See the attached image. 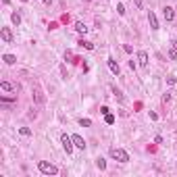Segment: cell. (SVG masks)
I'll list each match as a JSON object with an SVG mask.
<instances>
[{
	"label": "cell",
	"mask_w": 177,
	"mask_h": 177,
	"mask_svg": "<svg viewBox=\"0 0 177 177\" xmlns=\"http://www.w3.org/2000/svg\"><path fill=\"white\" fill-rule=\"evenodd\" d=\"M38 169H40V173H44V175H56V173H59V169L52 165V163H48V161H40V163H38Z\"/></svg>",
	"instance_id": "1"
},
{
	"label": "cell",
	"mask_w": 177,
	"mask_h": 177,
	"mask_svg": "<svg viewBox=\"0 0 177 177\" xmlns=\"http://www.w3.org/2000/svg\"><path fill=\"white\" fill-rule=\"evenodd\" d=\"M110 156H113L115 161H119V163H127V161H129V154L125 152L123 148H110Z\"/></svg>",
	"instance_id": "2"
},
{
	"label": "cell",
	"mask_w": 177,
	"mask_h": 177,
	"mask_svg": "<svg viewBox=\"0 0 177 177\" xmlns=\"http://www.w3.org/2000/svg\"><path fill=\"white\" fill-rule=\"evenodd\" d=\"M60 144H63V148H65V152H67V154L73 152V146H75V144H73V138H69L67 133L60 135Z\"/></svg>",
	"instance_id": "3"
},
{
	"label": "cell",
	"mask_w": 177,
	"mask_h": 177,
	"mask_svg": "<svg viewBox=\"0 0 177 177\" xmlns=\"http://www.w3.org/2000/svg\"><path fill=\"white\" fill-rule=\"evenodd\" d=\"M0 38H2L6 44H11L13 42V31L9 29V27H2V29H0Z\"/></svg>",
	"instance_id": "4"
},
{
	"label": "cell",
	"mask_w": 177,
	"mask_h": 177,
	"mask_svg": "<svg viewBox=\"0 0 177 177\" xmlns=\"http://www.w3.org/2000/svg\"><path fill=\"white\" fill-rule=\"evenodd\" d=\"M163 17H165V21H173V19H175V11H173L171 6H165V9H163Z\"/></svg>",
	"instance_id": "5"
},
{
	"label": "cell",
	"mask_w": 177,
	"mask_h": 177,
	"mask_svg": "<svg viewBox=\"0 0 177 177\" xmlns=\"http://www.w3.org/2000/svg\"><path fill=\"white\" fill-rule=\"evenodd\" d=\"M138 63H140V67H146L148 65V52L146 50H140L138 52Z\"/></svg>",
	"instance_id": "6"
},
{
	"label": "cell",
	"mask_w": 177,
	"mask_h": 177,
	"mask_svg": "<svg viewBox=\"0 0 177 177\" xmlns=\"http://www.w3.org/2000/svg\"><path fill=\"white\" fill-rule=\"evenodd\" d=\"M71 138H73V144H75V148H79V150H83V148H85V142H83L81 135H77V133H75V135H71Z\"/></svg>",
	"instance_id": "7"
},
{
	"label": "cell",
	"mask_w": 177,
	"mask_h": 177,
	"mask_svg": "<svg viewBox=\"0 0 177 177\" xmlns=\"http://www.w3.org/2000/svg\"><path fill=\"white\" fill-rule=\"evenodd\" d=\"M148 23L152 29H158V19H156V15L154 13H148Z\"/></svg>",
	"instance_id": "8"
},
{
	"label": "cell",
	"mask_w": 177,
	"mask_h": 177,
	"mask_svg": "<svg viewBox=\"0 0 177 177\" xmlns=\"http://www.w3.org/2000/svg\"><path fill=\"white\" fill-rule=\"evenodd\" d=\"M108 69H110V73H115V75L121 73V69H119L117 63H115V59H108Z\"/></svg>",
	"instance_id": "9"
},
{
	"label": "cell",
	"mask_w": 177,
	"mask_h": 177,
	"mask_svg": "<svg viewBox=\"0 0 177 177\" xmlns=\"http://www.w3.org/2000/svg\"><path fill=\"white\" fill-rule=\"evenodd\" d=\"M75 31H77V34H85V31H88V27H85V23H81V21H77V23H75Z\"/></svg>",
	"instance_id": "10"
},
{
	"label": "cell",
	"mask_w": 177,
	"mask_h": 177,
	"mask_svg": "<svg viewBox=\"0 0 177 177\" xmlns=\"http://www.w3.org/2000/svg\"><path fill=\"white\" fill-rule=\"evenodd\" d=\"M2 60H4L6 65H15V63H17V56H13V54H4Z\"/></svg>",
	"instance_id": "11"
},
{
	"label": "cell",
	"mask_w": 177,
	"mask_h": 177,
	"mask_svg": "<svg viewBox=\"0 0 177 177\" xmlns=\"http://www.w3.org/2000/svg\"><path fill=\"white\" fill-rule=\"evenodd\" d=\"M169 59H177V42H171V52H169Z\"/></svg>",
	"instance_id": "12"
},
{
	"label": "cell",
	"mask_w": 177,
	"mask_h": 177,
	"mask_svg": "<svg viewBox=\"0 0 177 177\" xmlns=\"http://www.w3.org/2000/svg\"><path fill=\"white\" fill-rule=\"evenodd\" d=\"M0 88H2L4 92H13V90H15V85H13L11 81H2V83H0Z\"/></svg>",
	"instance_id": "13"
},
{
	"label": "cell",
	"mask_w": 177,
	"mask_h": 177,
	"mask_svg": "<svg viewBox=\"0 0 177 177\" xmlns=\"http://www.w3.org/2000/svg\"><path fill=\"white\" fill-rule=\"evenodd\" d=\"M11 21L15 25H21V15H19V13H13V15H11Z\"/></svg>",
	"instance_id": "14"
},
{
	"label": "cell",
	"mask_w": 177,
	"mask_h": 177,
	"mask_svg": "<svg viewBox=\"0 0 177 177\" xmlns=\"http://www.w3.org/2000/svg\"><path fill=\"white\" fill-rule=\"evenodd\" d=\"M113 94H115V98H117L119 102H123V100H125V98H123V92H121V90H117V88H113Z\"/></svg>",
	"instance_id": "15"
},
{
	"label": "cell",
	"mask_w": 177,
	"mask_h": 177,
	"mask_svg": "<svg viewBox=\"0 0 177 177\" xmlns=\"http://www.w3.org/2000/svg\"><path fill=\"white\" fill-rule=\"evenodd\" d=\"M79 46H83L85 50H94V44H90V42H85V40H81V42H79Z\"/></svg>",
	"instance_id": "16"
},
{
	"label": "cell",
	"mask_w": 177,
	"mask_h": 177,
	"mask_svg": "<svg viewBox=\"0 0 177 177\" xmlns=\"http://www.w3.org/2000/svg\"><path fill=\"white\" fill-rule=\"evenodd\" d=\"M96 167H98L100 171H102V169H106V161H104V158H98V161H96Z\"/></svg>",
	"instance_id": "17"
},
{
	"label": "cell",
	"mask_w": 177,
	"mask_h": 177,
	"mask_svg": "<svg viewBox=\"0 0 177 177\" xmlns=\"http://www.w3.org/2000/svg\"><path fill=\"white\" fill-rule=\"evenodd\" d=\"M104 121L108 123V125H113V123H115V117H113L110 113H106V115H104Z\"/></svg>",
	"instance_id": "18"
},
{
	"label": "cell",
	"mask_w": 177,
	"mask_h": 177,
	"mask_svg": "<svg viewBox=\"0 0 177 177\" xmlns=\"http://www.w3.org/2000/svg\"><path fill=\"white\" fill-rule=\"evenodd\" d=\"M19 133H21V135H31V129H29V127H21Z\"/></svg>",
	"instance_id": "19"
},
{
	"label": "cell",
	"mask_w": 177,
	"mask_h": 177,
	"mask_svg": "<svg viewBox=\"0 0 177 177\" xmlns=\"http://www.w3.org/2000/svg\"><path fill=\"white\" fill-rule=\"evenodd\" d=\"M35 100H38L40 104L44 102V96H42V92H40V90H35Z\"/></svg>",
	"instance_id": "20"
},
{
	"label": "cell",
	"mask_w": 177,
	"mask_h": 177,
	"mask_svg": "<svg viewBox=\"0 0 177 177\" xmlns=\"http://www.w3.org/2000/svg\"><path fill=\"white\" fill-rule=\"evenodd\" d=\"M79 125H81V127H90V125H92V121H90V119H81V121H79Z\"/></svg>",
	"instance_id": "21"
},
{
	"label": "cell",
	"mask_w": 177,
	"mask_h": 177,
	"mask_svg": "<svg viewBox=\"0 0 177 177\" xmlns=\"http://www.w3.org/2000/svg\"><path fill=\"white\" fill-rule=\"evenodd\" d=\"M167 83H169V85H175V83H177L175 75H171V77H167Z\"/></svg>",
	"instance_id": "22"
},
{
	"label": "cell",
	"mask_w": 177,
	"mask_h": 177,
	"mask_svg": "<svg viewBox=\"0 0 177 177\" xmlns=\"http://www.w3.org/2000/svg\"><path fill=\"white\" fill-rule=\"evenodd\" d=\"M117 13H119V15H125V6H123V4H119V6H117Z\"/></svg>",
	"instance_id": "23"
},
{
	"label": "cell",
	"mask_w": 177,
	"mask_h": 177,
	"mask_svg": "<svg viewBox=\"0 0 177 177\" xmlns=\"http://www.w3.org/2000/svg\"><path fill=\"white\" fill-rule=\"evenodd\" d=\"M123 50H125V52H127V54H129V52H133V48H131L129 44H125V46H123Z\"/></svg>",
	"instance_id": "24"
},
{
	"label": "cell",
	"mask_w": 177,
	"mask_h": 177,
	"mask_svg": "<svg viewBox=\"0 0 177 177\" xmlns=\"http://www.w3.org/2000/svg\"><path fill=\"white\" fill-rule=\"evenodd\" d=\"M133 2H135V6H138V9H142V0H133Z\"/></svg>",
	"instance_id": "25"
},
{
	"label": "cell",
	"mask_w": 177,
	"mask_h": 177,
	"mask_svg": "<svg viewBox=\"0 0 177 177\" xmlns=\"http://www.w3.org/2000/svg\"><path fill=\"white\" fill-rule=\"evenodd\" d=\"M44 2H46V4H50V0H44Z\"/></svg>",
	"instance_id": "26"
}]
</instances>
